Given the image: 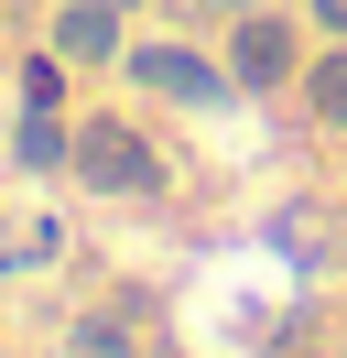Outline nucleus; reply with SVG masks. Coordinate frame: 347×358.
<instances>
[{"instance_id":"obj_1","label":"nucleus","mask_w":347,"mask_h":358,"mask_svg":"<svg viewBox=\"0 0 347 358\" xmlns=\"http://www.w3.org/2000/svg\"><path fill=\"white\" fill-rule=\"evenodd\" d=\"M76 174L108 185V196H141V185H152V141L130 131V120H98V131L76 141Z\"/></svg>"},{"instance_id":"obj_2","label":"nucleus","mask_w":347,"mask_h":358,"mask_svg":"<svg viewBox=\"0 0 347 358\" xmlns=\"http://www.w3.org/2000/svg\"><path fill=\"white\" fill-rule=\"evenodd\" d=\"M228 66L250 76V87H282V76H293V22H239Z\"/></svg>"},{"instance_id":"obj_3","label":"nucleus","mask_w":347,"mask_h":358,"mask_svg":"<svg viewBox=\"0 0 347 358\" xmlns=\"http://www.w3.org/2000/svg\"><path fill=\"white\" fill-rule=\"evenodd\" d=\"M130 76L163 98H217V66H195V55H163V44H130Z\"/></svg>"},{"instance_id":"obj_4","label":"nucleus","mask_w":347,"mask_h":358,"mask_svg":"<svg viewBox=\"0 0 347 358\" xmlns=\"http://www.w3.org/2000/svg\"><path fill=\"white\" fill-rule=\"evenodd\" d=\"M55 44L76 55V66H108V55H120V22H108V0H76V11L55 22Z\"/></svg>"},{"instance_id":"obj_5","label":"nucleus","mask_w":347,"mask_h":358,"mask_svg":"<svg viewBox=\"0 0 347 358\" xmlns=\"http://www.w3.org/2000/svg\"><path fill=\"white\" fill-rule=\"evenodd\" d=\"M304 98H315V120H337V131H347V55H325V66L304 76Z\"/></svg>"},{"instance_id":"obj_6","label":"nucleus","mask_w":347,"mask_h":358,"mask_svg":"<svg viewBox=\"0 0 347 358\" xmlns=\"http://www.w3.org/2000/svg\"><path fill=\"white\" fill-rule=\"evenodd\" d=\"M11 152H22V163H55V152H65V131H55V109H33V120H22V141H11Z\"/></svg>"},{"instance_id":"obj_7","label":"nucleus","mask_w":347,"mask_h":358,"mask_svg":"<svg viewBox=\"0 0 347 358\" xmlns=\"http://www.w3.org/2000/svg\"><path fill=\"white\" fill-rule=\"evenodd\" d=\"M76 358H108V348H76Z\"/></svg>"}]
</instances>
